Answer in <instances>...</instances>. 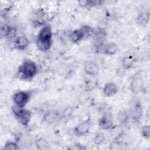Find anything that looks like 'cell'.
<instances>
[{"label":"cell","mask_w":150,"mask_h":150,"mask_svg":"<svg viewBox=\"0 0 150 150\" xmlns=\"http://www.w3.org/2000/svg\"><path fill=\"white\" fill-rule=\"evenodd\" d=\"M143 79L140 74H135L132 79L130 84L129 88L131 91L135 94L139 93L143 87Z\"/></svg>","instance_id":"obj_7"},{"label":"cell","mask_w":150,"mask_h":150,"mask_svg":"<svg viewBox=\"0 0 150 150\" xmlns=\"http://www.w3.org/2000/svg\"><path fill=\"white\" fill-rule=\"evenodd\" d=\"M97 82L95 80H88L86 83V89L87 91H90L94 90L97 86Z\"/></svg>","instance_id":"obj_25"},{"label":"cell","mask_w":150,"mask_h":150,"mask_svg":"<svg viewBox=\"0 0 150 150\" xmlns=\"http://www.w3.org/2000/svg\"><path fill=\"white\" fill-rule=\"evenodd\" d=\"M16 33H17V31H16V28L13 26H11L10 30L9 32L8 35L6 38L9 40H15L17 37Z\"/></svg>","instance_id":"obj_26"},{"label":"cell","mask_w":150,"mask_h":150,"mask_svg":"<svg viewBox=\"0 0 150 150\" xmlns=\"http://www.w3.org/2000/svg\"><path fill=\"white\" fill-rule=\"evenodd\" d=\"M141 135L145 139H149L150 138V127L145 124L141 128Z\"/></svg>","instance_id":"obj_23"},{"label":"cell","mask_w":150,"mask_h":150,"mask_svg":"<svg viewBox=\"0 0 150 150\" xmlns=\"http://www.w3.org/2000/svg\"><path fill=\"white\" fill-rule=\"evenodd\" d=\"M129 115L134 121H139L143 114L141 101L138 99H132L129 103Z\"/></svg>","instance_id":"obj_4"},{"label":"cell","mask_w":150,"mask_h":150,"mask_svg":"<svg viewBox=\"0 0 150 150\" xmlns=\"http://www.w3.org/2000/svg\"><path fill=\"white\" fill-rule=\"evenodd\" d=\"M105 140V135L103 132L97 133L94 138V143L97 145H101Z\"/></svg>","instance_id":"obj_22"},{"label":"cell","mask_w":150,"mask_h":150,"mask_svg":"<svg viewBox=\"0 0 150 150\" xmlns=\"http://www.w3.org/2000/svg\"><path fill=\"white\" fill-rule=\"evenodd\" d=\"M38 67L36 63L30 60H25L20 65L18 70L19 79L26 80L32 79L38 73Z\"/></svg>","instance_id":"obj_2"},{"label":"cell","mask_w":150,"mask_h":150,"mask_svg":"<svg viewBox=\"0 0 150 150\" xmlns=\"http://www.w3.org/2000/svg\"><path fill=\"white\" fill-rule=\"evenodd\" d=\"M11 29V26L5 23H1L0 25V37L1 39L6 38Z\"/></svg>","instance_id":"obj_20"},{"label":"cell","mask_w":150,"mask_h":150,"mask_svg":"<svg viewBox=\"0 0 150 150\" xmlns=\"http://www.w3.org/2000/svg\"><path fill=\"white\" fill-rule=\"evenodd\" d=\"M84 70L86 74L95 76L98 74L99 68L96 62L94 61H90L84 65Z\"/></svg>","instance_id":"obj_10"},{"label":"cell","mask_w":150,"mask_h":150,"mask_svg":"<svg viewBox=\"0 0 150 150\" xmlns=\"http://www.w3.org/2000/svg\"><path fill=\"white\" fill-rule=\"evenodd\" d=\"M98 126L103 130H108L114 126V122L111 115L108 112L104 113L98 121Z\"/></svg>","instance_id":"obj_8"},{"label":"cell","mask_w":150,"mask_h":150,"mask_svg":"<svg viewBox=\"0 0 150 150\" xmlns=\"http://www.w3.org/2000/svg\"><path fill=\"white\" fill-rule=\"evenodd\" d=\"M80 29L81 30V31L83 35L84 39L90 38L91 36L94 35V33H95L94 29L89 25H83L80 28Z\"/></svg>","instance_id":"obj_18"},{"label":"cell","mask_w":150,"mask_h":150,"mask_svg":"<svg viewBox=\"0 0 150 150\" xmlns=\"http://www.w3.org/2000/svg\"><path fill=\"white\" fill-rule=\"evenodd\" d=\"M117 118L121 124H127L129 118L128 111L125 110H120L117 114Z\"/></svg>","instance_id":"obj_19"},{"label":"cell","mask_w":150,"mask_h":150,"mask_svg":"<svg viewBox=\"0 0 150 150\" xmlns=\"http://www.w3.org/2000/svg\"><path fill=\"white\" fill-rule=\"evenodd\" d=\"M14 47L18 50H24L29 46V42L25 36H17L14 40Z\"/></svg>","instance_id":"obj_11"},{"label":"cell","mask_w":150,"mask_h":150,"mask_svg":"<svg viewBox=\"0 0 150 150\" xmlns=\"http://www.w3.org/2000/svg\"><path fill=\"white\" fill-rule=\"evenodd\" d=\"M19 148L18 144L14 141H8L5 142L3 149L4 150H17Z\"/></svg>","instance_id":"obj_21"},{"label":"cell","mask_w":150,"mask_h":150,"mask_svg":"<svg viewBox=\"0 0 150 150\" xmlns=\"http://www.w3.org/2000/svg\"><path fill=\"white\" fill-rule=\"evenodd\" d=\"M35 145L37 149L39 150H47L50 148V145L48 141L43 138H39L35 141Z\"/></svg>","instance_id":"obj_17"},{"label":"cell","mask_w":150,"mask_h":150,"mask_svg":"<svg viewBox=\"0 0 150 150\" xmlns=\"http://www.w3.org/2000/svg\"><path fill=\"white\" fill-rule=\"evenodd\" d=\"M57 117V114L56 112L54 111H50L46 113V115L45 116V118L46 121L47 122H53Z\"/></svg>","instance_id":"obj_24"},{"label":"cell","mask_w":150,"mask_h":150,"mask_svg":"<svg viewBox=\"0 0 150 150\" xmlns=\"http://www.w3.org/2000/svg\"><path fill=\"white\" fill-rule=\"evenodd\" d=\"M90 128L91 121L90 120H87L76 125L73 129V132L74 134L78 137L84 136L88 133Z\"/></svg>","instance_id":"obj_6"},{"label":"cell","mask_w":150,"mask_h":150,"mask_svg":"<svg viewBox=\"0 0 150 150\" xmlns=\"http://www.w3.org/2000/svg\"><path fill=\"white\" fill-rule=\"evenodd\" d=\"M70 40L73 43H77L84 39L83 35L80 29L71 31L68 36Z\"/></svg>","instance_id":"obj_13"},{"label":"cell","mask_w":150,"mask_h":150,"mask_svg":"<svg viewBox=\"0 0 150 150\" xmlns=\"http://www.w3.org/2000/svg\"><path fill=\"white\" fill-rule=\"evenodd\" d=\"M12 111L18 121L22 125L27 127L29 125L32 115L30 110L14 105L12 107Z\"/></svg>","instance_id":"obj_3"},{"label":"cell","mask_w":150,"mask_h":150,"mask_svg":"<svg viewBox=\"0 0 150 150\" xmlns=\"http://www.w3.org/2000/svg\"><path fill=\"white\" fill-rule=\"evenodd\" d=\"M30 98V94L26 91H18L14 93L13 96V101L14 105L24 108L28 103Z\"/></svg>","instance_id":"obj_5"},{"label":"cell","mask_w":150,"mask_h":150,"mask_svg":"<svg viewBox=\"0 0 150 150\" xmlns=\"http://www.w3.org/2000/svg\"><path fill=\"white\" fill-rule=\"evenodd\" d=\"M78 5L80 7H93L98 6L102 4L103 2L101 1H94V0H81L79 1Z\"/></svg>","instance_id":"obj_16"},{"label":"cell","mask_w":150,"mask_h":150,"mask_svg":"<svg viewBox=\"0 0 150 150\" xmlns=\"http://www.w3.org/2000/svg\"><path fill=\"white\" fill-rule=\"evenodd\" d=\"M118 91L117 86L112 82H108L105 84L103 88V93L104 95L108 97L114 96Z\"/></svg>","instance_id":"obj_9"},{"label":"cell","mask_w":150,"mask_h":150,"mask_svg":"<svg viewBox=\"0 0 150 150\" xmlns=\"http://www.w3.org/2000/svg\"><path fill=\"white\" fill-rule=\"evenodd\" d=\"M118 50V46L115 42H110L108 43H105L103 50V53L107 55H114L115 54Z\"/></svg>","instance_id":"obj_12"},{"label":"cell","mask_w":150,"mask_h":150,"mask_svg":"<svg viewBox=\"0 0 150 150\" xmlns=\"http://www.w3.org/2000/svg\"><path fill=\"white\" fill-rule=\"evenodd\" d=\"M137 22L141 25H146L149 21V12L148 11L141 12L137 18Z\"/></svg>","instance_id":"obj_14"},{"label":"cell","mask_w":150,"mask_h":150,"mask_svg":"<svg viewBox=\"0 0 150 150\" xmlns=\"http://www.w3.org/2000/svg\"><path fill=\"white\" fill-rule=\"evenodd\" d=\"M135 62V59L134 56L131 54L127 55L123 57L122 59V66L125 69H130Z\"/></svg>","instance_id":"obj_15"},{"label":"cell","mask_w":150,"mask_h":150,"mask_svg":"<svg viewBox=\"0 0 150 150\" xmlns=\"http://www.w3.org/2000/svg\"><path fill=\"white\" fill-rule=\"evenodd\" d=\"M52 30L51 26L46 24L39 30L37 36L36 45L40 51L46 52L49 50L52 45Z\"/></svg>","instance_id":"obj_1"}]
</instances>
